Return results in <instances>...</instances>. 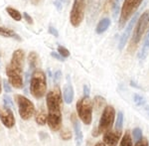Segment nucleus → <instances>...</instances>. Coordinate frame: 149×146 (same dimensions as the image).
<instances>
[{
  "label": "nucleus",
  "mask_w": 149,
  "mask_h": 146,
  "mask_svg": "<svg viewBox=\"0 0 149 146\" xmlns=\"http://www.w3.org/2000/svg\"><path fill=\"white\" fill-rule=\"evenodd\" d=\"M47 107L48 115L47 123L50 129L53 131H58L62 127V111L61 107L63 104L61 90L59 88H53L47 95Z\"/></svg>",
  "instance_id": "obj_1"
},
{
  "label": "nucleus",
  "mask_w": 149,
  "mask_h": 146,
  "mask_svg": "<svg viewBox=\"0 0 149 146\" xmlns=\"http://www.w3.org/2000/svg\"><path fill=\"white\" fill-rule=\"evenodd\" d=\"M25 54L24 51L18 49L14 51L11 62L6 67V75L9 79V83L16 88H23V65Z\"/></svg>",
  "instance_id": "obj_2"
},
{
  "label": "nucleus",
  "mask_w": 149,
  "mask_h": 146,
  "mask_svg": "<svg viewBox=\"0 0 149 146\" xmlns=\"http://www.w3.org/2000/svg\"><path fill=\"white\" fill-rule=\"evenodd\" d=\"M47 92L46 75L43 71L35 70L30 80V94L35 99H42Z\"/></svg>",
  "instance_id": "obj_3"
},
{
  "label": "nucleus",
  "mask_w": 149,
  "mask_h": 146,
  "mask_svg": "<svg viewBox=\"0 0 149 146\" xmlns=\"http://www.w3.org/2000/svg\"><path fill=\"white\" fill-rule=\"evenodd\" d=\"M148 26H149V11H145L137 19V22L135 24L133 36H132L131 42H130V50H133L136 48L138 43L140 42L143 34L145 33L146 29L148 28Z\"/></svg>",
  "instance_id": "obj_4"
},
{
  "label": "nucleus",
  "mask_w": 149,
  "mask_h": 146,
  "mask_svg": "<svg viewBox=\"0 0 149 146\" xmlns=\"http://www.w3.org/2000/svg\"><path fill=\"white\" fill-rule=\"evenodd\" d=\"M88 0H74L73 7L70 13V22L74 27H79L85 18L86 9Z\"/></svg>",
  "instance_id": "obj_5"
},
{
  "label": "nucleus",
  "mask_w": 149,
  "mask_h": 146,
  "mask_svg": "<svg viewBox=\"0 0 149 146\" xmlns=\"http://www.w3.org/2000/svg\"><path fill=\"white\" fill-rule=\"evenodd\" d=\"M114 117H115V111L113 106L111 105H107L103 109V112L102 114V117L100 119L98 122V127L97 128V131L93 134V136H97L100 133L107 132L109 131V129H111L112 124L114 122Z\"/></svg>",
  "instance_id": "obj_6"
},
{
  "label": "nucleus",
  "mask_w": 149,
  "mask_h": 146,
  "mask_svg": "<svg viewBox=\"0 0 149 146\" xmlns=\"http://www.w3.org/2000/svg\"><path fill=\"white\" fill-rule=\"evenodd\" d=\"M142 1L143 0H124L121 7L120 16H119V28H123V26H125L127 21L135 13Z\"/></svg>",
  "instance_id": "obj_7"
},
{
  "label": "nucleus",
  "mask_w": 149,
  "mask_h": 146,
  "mask_svg": "<svg viewBox=\"0 0 149 146\" xmlns=\"http://www.w3.org/2000/svg\"><path fill=\"white\" fill-rule=\"evenodd\" d=\"M78 115L84 123L88 125L93 120V102L88 97H84L77 102Z\"/></svg>",
  "instance_id": "obj_8"
},
{
  "label": "nucleus",
  "mask_w": 149,
  "mask_h": 146,
  "mask_svg": "<svg viewBox=\"0 0 149 146\" xmlns=\"http://www.w3.org/2000/svg\"><path fill=\"white\" fill-rule=\"evenodd\" d=\"M16 100L18 104L19 115L23 120H29L35 113V106L30 99L23 95H16Z\"/></svg>",
  "instance_id": "obj_9"
},
{
  "label": "nucleus",
  "mask_w": 149,
  "mask_h": 146,
  "mask_svg": "<svg viewBox=\"0 0 149 146\" xmlns=\"http://www.w3.org/2000/svg\"><path fill=\"white\" fill-rule=\"evenodd\" d=\"M137 19H138V14L135 13V15H134L130 20V22L127 24L125 30L123 31V33H122L120 36V39H119V44H118L119 50H122L124 48V46L126 45V42H127V40H128L129 35H130L132 29H133V27L135 26L136 22H137Z\"/></svg>",
  "instance_id": "obj_10"
},
{
  "label": "nucleus",
  "mask_w": 149,
  "mask_h": 146,
  "mask_svg": "<svg viewBox=\"0 0 149 146\" xmlns=\"http://www.w3.org/2000/svg\"><path fill=\"white\" fill-rule=\"evenodd\" d=\"M0 119L3 125L7 128H12L15 125V117L12 112L11 108L5 107L0 111Z\"/></svg>",
  "instance_id": "obj_11"
},
{
  "label": "nucleus",
  "mask_w": 149,
  "mask_h": 146,
  "mask_svg": "<svg viewBox=\"0 0 149 146\" xmlns=\"http://www.w3.org/2000/svg\"><path fill=\"white\" fill-rule=\"evenodd\" d=\"M120 135H121L120 130L107 131V132H105L104 135H103V142L109 146H115L118 143Z\"/></svg>",
  "instance_id": "obj_12"
},
{
  "label": "nucleus",
  "mask_w": 149,
  "mask_h": 146,
  "mask_svg": "<svg viewBox=\"0 0 149 146\" xmlns=\"http://www.w3.org/2000/svg\"><path fill=\"white\" fill-rule=\"evenodd\" d=\"M72 122H73V128L74 131V136H76V143L78 146H80L81 143H83V139H84V135H83V131H81L80 122H79L78 118L76 117L74 114H72L71 116Z\"/></svg>",
  "instance_id": "obj_13"
},
{
  "label": "nucleus",
  "mask_w": 149,
  "mask_h": 146,
  "mask_svg": "<svg viewBox=\"0 0 149 146\" xmlns=\"http://www.w3.org/2000/svg\"><path fill=\"white\" fill-rule=\"evenodd\" d=\"M149 53V29L147 31L145 35V38H144V41L142 44V47H141V50L138 53V58L141 62L144 61L145 58L147 57Z\"/></svg>",
  "instance_id": "obj_14"
},
{
  "label": "nucleus",
  "mask_w": 149,
  "mask_h": 146,
  "mask_svg": "<svg viewBox=\"0 0 149 146\" xmlns=\"http://www.w3.org/2000/svg\"><path fill=\"white\" fill-rule=\"evenodd\" d=\"M64 100L66 104H72L74 99V88L72 83H70V81H68V83H66V86L64 87Z\"/></svg>",
  "instance_id": "obj_15"
},
{
  "label": "nucleus",
  "mask_w": 149,
  "mask_h": 146,
  "mask_svg": "<svg viewBox=\"0 0 149 146\" xmlns=\"http://www.w3.org/2000/svg\"><path fill=\"white\" fill-rule=\"evenodd\" d=\"M109 26H110V19L103 18L97 23V28H95V32H97V34H102V33L105 32V31L109 29Z\"/></svg>",
  "instance_id": "obj_16"
},
{
  "label": "nucleus",
  "mask_w": 149,
  "mask_h": 146,
  "mask_svg": "<svg viewBox=\"0 0 149 146\" xmlns=\"http://www.w3.org/2000/svg\"><path fill=\"white\" fill-rule=\"evenodd\" d=\"M0 36H3V37H6V38H13V39H15V40L21 41V38L19 37L13 30L7 29V28H4V27H0Z\"/></svg>",
  "instance_id": "obj_17"
},
{
  "label": "nucleus",
  "mask_w": 149,
  "mask_h": 146,
  "mask_svg": "<svg viewBox=\"0 0 149 146\" xmlns=\"http://www.w3.org/2000/svg\"><path fill=\"white\" fill-rule=\"evenodd\" d=\"M6 11H7V13L10 15V17L13 19V20L20 21L21 19H22V15H21V13L17 10V9L12 8V7H7Z\"/></svg>",
  "instance_id": "obj_18"
},
{
  "label": "nucleus",
  "mask_w": 149,
  "mask_h": 146,
  "mask_svg": "<svg viewBox=\"0 0 149 146\" xmlns=\"http://www.w3.org/2000/svg\"><path fill=\"white\" fill-rule=\"evenodd\" d=\"M28 62H29V67L30 69H35L36 65L38 62V55L36 52H30L28 56Z\"/></svg>",
  "instance_id": "obj_19"
},
{
  "label": "nucleus",
  "mask_w": 149,
  "mask_h": 146,
  "mask_svg": "<svg viewBox=\"0 0 149 146\" xmlns=\"http://www.w3.org/2000/svg\"><path fill=\"white\" fill-rule=\"evenodd\" d=\"M36 122L39 125H45L47 123V113H45L44 111H39L35 116Z\"/></svg>",
  "instance_id": "obj_20"
},
{
  "label": "nucleus",
  "mask_w": 149,
  "mask_h": 146,
  "mask_svg": "<svg viewBox=\"0 0 149 146\" xmlns=\"http://www.w3.org/2000/svg\"><path fill=\"white\" fill-rule=\"evenodd\" d=\"M120 146H132V139L131 136L128 132H125V134L123 135L121 139Z\"/></svg>",
  "instance_id": "obj_21"
},
{
  "label": "nucleus",
  "mask_w": 149,
  "mask_h": 146,
  "mask_svg": "<svg viewBox=\"0 0 149 146\" xmlns=\"http://www.w3.org/2000/svg\"><path fill=\"white\" fill-rule=\"evenodd\" d=\"M123 125V113L122 112H118L116 118V122H115V130H120Z\"/></svg>",
  "instance_id": "obj_22"
},
{
  "label": "nucleus",
  "mask_w": 149,
  "mask_h": 146,
  "mask_svg": "<svg viewBox=\"0 0 149 146\" xmlns=\"http://www.w3.org/2000/svg\"><path fill=\"white\" fill-rule=\"evenodd\" d=\"M100 5V0H92V7H91V15L93 17L95 12L98 10V7Z\"/></svg>",
  "instance_id": "obj_23"
},
{
  "label": "nucleus",
  "mask_w": 149,
  "mask_h": 146,
  "mask_svg": "<svg viewBox=\"0 0 149 146\" xmlns=\"http://www.w3.org/2000/svg\"><path fill=\"white\" fill-rule=\"evenodd\" d=\"M132 135H133V138L135 139V141L137 142L142 138V131H141L140 128H134L133 131H132Z\"/></svg>",
  "instance_id": "obj_24"
},
{
  "label": "nucleus",
  "mask_w": 149,
  "mask_h": 146,
  "mask_svg": "<svg viewBox=\"0 0 149 146\" xmlns=\"http://www.w3.org/2000/svg\"><path fill=\"white\" fill-rule=\"evenodd\" d=\"M133 100H134V102H135V104L137 105V106H142V105L145 104V99H144L143 97H141V95H134Z\"/></svg>",
  "instance_id": "obj_25"
},
{
  "label": "nucleus",
  "mask_w": 149,
  "mask_h": 146,
  "mask_svg": "<svg viewBox=\"0 0 149 146\" xmlns=\"http://www.w3.org/2000/svg\"><path fill=\"white\" fill-rule=\"evenodd\" d=\"M58 52H59V54L61 55L62 57L65 59V58H68L70 56V52L69 50L67 49V48H65L64 46H59L58 47Z\"/></svg>",
  "instance_id": "obj_26"
},
{
  "label": "nucleus",
  "mask_w": 149,
  "mask_h": 146,
  "mask_svg": "<svg viewBox=\"0 0 149 146\" xmlns=\"http://www.w3.org/2000/svg\"><path fill=\"white\" fill-rule=\"evenodd\" d=\"M61 138L62 139H64V140H69V139H71V137H72V133H71V131L69 130V129H67V128H65L63 129V130L61 131Z\"/></svg>",
  "instance_id": "obj_27"
},
{
  "label": "nucleus",
  "mask_w": 149,
  "mask_h": 146,
  "mask_svg": "<svg viewBox=\"0 0 149 146\" xmlns=\"http://www.w3.org/2000/svg\"><path fill=\"white\" fill-rule=\"evenodd\" d=\"M121 0H113V3H112V7H113V16L116 17L117 14L119 13V5H120Z\"/></svg>",
  "instance_id": "obj_28"
},
{
  "label": "nucleus",
  "mask_w": 149,
  "mask_h": 146,
  "mask_svg": "<svg viewBox=\"0 0 149 146\" xmlns=\"http://www.w3.org/2000/svg\"><path fill=\"white\" fill-rule=\"evenodd\" d=\"M3 100H4V105H5V107H8V108H12V107H13V102H12V99L10 97L5 95Z\"/></svg>",
  "instance_id": "obj_29"
},
{
  "label": "nucleus",
  "mask_w": 149,
  "mask_h": 146,
  "mask_svg": "<svg viewBox=\"0 0 149 146\" xmlns=\"http://www.w3.org/2000/svg\"><path fill=\"white\" fill-rule=\"evenodd\" d=\"M95 105H97V107H102V105L104 104V99L102 97H97L95 99Z\"/></svg>",
  "instance_id": "obj_30"
},
{
  "label": "nucleus",
  "mask_w": 149,
  "mask_h": 146,
  "mask_svg": "<svg viewBox=\"0 0 149 146\" xmlns=\"http://www.w3.org/2000/svg\"><path fill=\"white\" fill-rule=\"evenodd\" d=\"M148 145H149V143L146 138H141V139L137 141L135 144V146H148Z\"/></svg>",
  "instance_id": "obj_31"
},
{
  "label": "nucleus",
  "mask_w": 149,
  "mask_h": 146,
  "mask_svg": "<svg viewBox=\"0 0 149 146\" xmlns=\"http://www.w3.org/2000/svg\"><path fill=\"white\" fill-rule=\"evenodd\" d=\"M23 16H24V19H25V20L27 21V23H28V24H33V19H32V17H31V16L27 13V12H24Z\"/></svg>",
  "instance_id": "obj_32"
},
{
  "label": "nucleus",
  "mask_w": 149,
  "mask_h": 146,
  "mask_svg": "<svg viewBox=\"0 0 149 146\" xmlns=\"http://www.w3.org/2000/svg\"><path fill=\"white\" fill-rule=\"evenodd\" d=\"M51 56L53 57V58H55L56 60H59V61H61V62L64 61L63 57H62L61 55H59V54H57V53H55V52H52L51 53Z\"/></svg>",
  "instance_id": "obj_33"
},
{
  "label": "nucleus",
  "mask_w": 149,
  "mask_h": 146,
  "mask_svg": "<svg viewBox=\"0 0 149 146\" xmlns=\"http://www.w3.org/2000/svg\"><path fill=\"white\" fill-rule=\"evenodd\" d=\"M49 33L50 34H52L53 36H55V37H58V31L55 29L54 27H53V26H49Z\"/></svg>",
  "instance_id": "obj_34"
},
{
  "label": "nucleus",
  "mask_w": 149,
  "mask_h": 146,
  "mask_svg": "<svg viewBox=\"0 0 149 146\" xmlns=\"http://www.w3.org/2000/svg\"><path fill=\"white\" fill-rule=\"evenodd\" d=\"M3 85H4V90H5L6 92H11V88L10 85L7 81H3Z\"/></svg>",
  "instance_id": "obj_35"
},
{
  "label": "nucleus",
  "mask_w": 149,
  "mask_h": 146,
  "mask_svg": "<svg viewBox=\"0 0 149 146\" xmlns=\"http://www.w3.org/2000/svg\"><path fill=\"white\" fill-rule=\"evenodd\" d=\"M84 97H90V88L86 85L84 86Z\"/></svg>",
  "instance_id": "obj_36"
},
{
  "label": "nucleus",
  "mask_w": 149,
  "mask_h": 146,
  "mask_svg": "<svg viewBox=\"0 0 149 146\" xmlns=\"http://www.w3.org/2000/svg\"><path fill=\"white\" fill-rule=\"evenodd\" d=\"M64 0H55V6L57 7L59 10L62 9V4H63Z\"/></svg>",
  "instance_id": "obj_37"
},
{
  "label": "nucleus",
  "mask_w": 149,
  "mask_h": 146,
  "mask_svg": "<svg viewBox=\"0 0 149 146\" xmlns=\"http://www.w3.org/2000/svg\"><path fill=\"white\" fill-rule=\"evenodd\" d=\"M61 72L60 71H58V72H56V73H55V82L56 83H58L60 81V78H61Z\"/></svg>",
  "instance_id": "obj_38"
},
{
  "label": "nucleus",
  "mask_w": 149,
  "mask_h": 146,
  "mask_svg": "<svg viewBox=\"0 0 149 146\" xmlns=\"http://www.w3.org/2000/svg\"><path fill=\"white\" fill-rule=\"evenodd\" d=\"M95 146H107L104 142H97Z\"/></svg>",
  "instance_id": "obj_39"
},
{
  "label": "nucleus",
  "mask_w": 149,
  "mask_h": 146,
  "mask_svg": "<svg viewBox=\"0 0 149 146\" xmlns=\"http://www.w3.org/2000/svg\"><path fill=\"white\" fill-rule=\"evenodd\" d=\"M31 2H32V3L34 4V5H37V4L40 2V0H31Z\"/></svg>",
  "instance_id": "obj_40"
},
{
  "label": "nucleus",
  "mask_w": 149,
  "mask_h": 146,
  "mask_svg": "<svg viewBox=\"0 0 149 146\" xmlns=\"http://www.w3.org/2000/svg\"><path fill=\"white\" fill-rule=\"evenodd\" d=\"M0 94H1V85H0Z\"/></svg>",
  "instance_id": "obj_41"
}]
</instances>
